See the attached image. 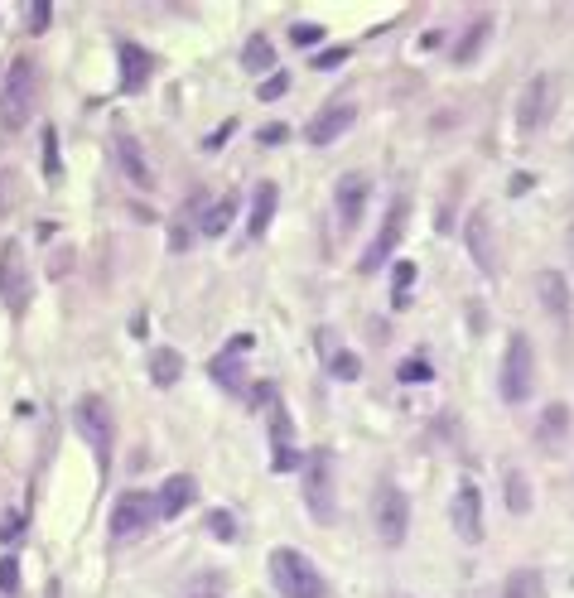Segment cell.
Returning a JSON list of instances; mask_svg holds the SVG:
<instances>
[{
	"label": "cell",
	"instance_id": "7a4b0ae2",
	"mask_svg": "<svg viewBox=\"0 0 574 598\" xmlns=\"http://www.w3.org/2000/svg\"><path fill=\"white\" fill-rule=\"evenodd\" d=\"M536 386V353H531V338L512 333L507 338V353H502V401L521 406Z\"/></svg>",
	"mask_w": 574,
	"mask_h": 598
},
{
	"label": "cell",
	"instance_id": "7c38bea8",
	"mask_svg": "<svg viewBox=\"0 0 574 598\" xmlns=\"http://www.w3.org/2000/svg\"><path fill=\"white\" fill-rule=\"evenodd\" d=\"M449 517H454V531H459V541L478 545V541H483V492L473 488V483H459L454 502H449Z\"/></svg>",
	"mask_w": 574,
	"mask_h": 598
},
{
	"label": "cell",
	"instance_id": "ba28073f",
	"mask_svg": "<svg viewBox=\"0 0 574 598\" xmlns=\"http://www.w3.org/2000/svg\"><path fill=\"white\" fill-rule=\"evenodd\" d=\"M464 246H468V256L478 261V271L488 275V280H497V271H502V261H497V237H492L488 208L468 213V222H464Z\"/></svg>",
	"mask_w": 574,
	"mask_h": 598
},
{
	"label": "cell",
	"instance_id": "30bf717a",
	"mask_svg": "<svg viewBox=\"0 0 574 598\" xmlns=\"http://www.w3.org/2000/svg\"><path fill=\"white\" fill-rule=\"evenodd\" d=\"M73 420H78L82 439L97 449V459H107L111 449V406L102 401V396H82L78 410H73Z\"/></svg>",
	"mask_w": 574,
	"mask_h": 598
},
{
	"label": "cell",
	"instance_id": "f6af8a7d",
	"mask_svg": "<svg viewBox=\"0 0 574 598\" xmlns=\"http://www.w3.org/2000/svg\"><path fill=\"white\" fill-rule=\"evenodd\" d=\"M570 251H574V227H570Z\"/></svg>",
	"mask_w": 574,
	"mask_h": 598
},
{
	"label": "cell",
	"instance_id": "6da1fadb",
	"mask_svg": "<svg viewBox=\"0 0 574 598\" xmlns=\"http://www.w3.org/2000/svg\"><path fill=\"white\" fill-rule=\"evenodd\" d=\"M271 579L285 598H324V574L304 560L300 550H275L271 555Z\"/></svg>",
	"mask_w": 574,
	"mask_h": 598
},
{
	"label": "cell",
	"instance_id": "484cf974",
	"mask_svg": "<svg viewBox=\"0 0 574 598\" xmlns=\"http://www.w3.org/2000/svg\"><path fill=\"white\" fill-rule=\"evenodd\" d=\"M208 372H213V381H222L227 391H242V357L237 353H218L208 362Z\"/></svg>",
	"mask_w": 574,
	"mask_h": 598
},
{
	"label": "cell",
	"instance_id": "d6986e66",
	"mask_svg": "<svg viewBox=\"0 0 574 598\" xmlns=\"http://www.w3.org/2000/svg\"><path fill=\"white\" fill-rule=\"evenodd\" d=\"M536 290H541V304H546L550 319H570L574 299H570V285H565V275H560V271H541Z\"/></svg>",
	"mask_w": 574,
	"mask_h": 598
},
{
	"label": "cell",
	"instance_id": "8d00e7d4",
	"mask_svg": "<svg viewBox=\"0 0 574 598\" xmlns=\"http://www.w3.org/2000/svg\"><path fill=\"white\" fill-rule=\"evenodd\" d=\"M189 242H193V227H189V218H179L174 222V232H169V251H184Z\"/></svg>",
	"mask_w": 574,
	"mask_h": 598
},
{
	"label": "cell",
	"instance_id": "836d02e7",
	"mask_svg": "<svg viewBox=\"0 0 574 598\" xmlns=\"http://www.w3.org/2000/svg\"><path fill=\"white\" fill-rule=\"evenodd\" d=\"M290 39H295L300 49H314V44L324 39V25H295V29H290Z\"/></svg>",
	"mask_w": 574,
	"mask_h": 598
},
{
	"label": "cell",
	"instance_id": "ffe728a7",
	"mask_svg": "<svg viewBox=\"0 0 574 598\" xmlns=\"http://www.w3.org/2000/svg\"><path fill=\"white\" fill-rule=\"evenodd\" d=\"M565 435H570V406L565 401H550L546 410H541V425H536V439L541 444H565Z\"/></svg>",
	"mask_w": 574,
	"mask_h": 598
},
{
	"label": "cell",
	"instance_id": "603a6c76",
	"mask_svg": "<svg viewBox=\"0 0 574 598\" xmlns=\"http://www.w3.org/2000/svg\"><path fill=\"white\" fill-rule=\"evenodd\" d=\"M184 377V357L174 348H150V386H174Z\"/></svg>",
	"mask_w": 574,
	"mask_h": 598
},
{
	"label": "cell",
	"instance_id": "60d3db41",
	"mask_svg": "<svg viewBox=\"0 0 574 598\" xmlns=\"http://www.w3.org/2000/svg\"><path fill=\"white\" fill-rule=\"evenodd\" d=\"M227 353H237V357H246V353H251V333H237V338L227 343Z\"/></svg>",
	"mask_w": 574,
	"mask_h": 598
},
{
	"label": "cell",
	"instance_id": "2e32d148",
	"mask_svg": "<svg viewBox=\"0 0 574 598\" xmlns=\"http://www.w3.org/2000/svg\"><path fill=\"white\" fill-rule=\"evenodd\" d=\"M362 208H367V174H343V184H338V222L357 227Z\"/></svg>",
	"mask_w": 574,
	"mask_h": 598
},
{
	"label": "cell",
	"instance_id": "f35d334b",
	"mask_svg": "<svg viewBox=\"0 0 574 598\" xmlns=\"http://www.w3.org/2000/svg\"><path fill=\"white\" fill-rule=\"evenodd\" d=\"M193 598H222V579L218 574H203V589H198Z\"/></svg>",
	"mask_w": 574,
	"mask_h": 598
},
{
	"label": "cell",
	"instance_id": "9c48e42d",
	"mask_svg": "<svg viewBox=\"0 0 574 598\" xmlns=\"http://www.w3.org/2000/svg\"><path fill=\"white\" fill-rule=\"evenodd\" d=\"M0 299L15 314L29 304V271H25V246L20 242H5V251H0Z\"/></svg>",
	"mask_w": 574,
	"mask_h": 598
},
{
	"label": "cell",
	"instance_id": "8992f818",
	"mask_svg": "<svg viewBox=\"0 0 574 598\" xmlns=\"http://www.w3.org/2000/svg\"><path fill=\"white\" fill-rule=\"evenodd\" d=\"M155 517H160V497H145V492H121V497L111 502V536H116V541H126V536L145 531Z\"/></svg>",
	"mask_w": 574,
	"mask_h": 598
},
{
	"label": "cell",
	"instance_id": "f1b7e54d",
	"mask_svg": "<svg viewBox=\"0 0 574 598\" xmlns=\"http://www.w3.org/2000/svg\"><path fill=\"white\" fill-rule=\"evenodd\" d=\"M507 507H512V512H531V488H526V478H521L517 468H512V473H507Z\"/></svg>",
	"mask_w": 574,
	"mask_h": 598
},
{
	"label": "cell",
	"instance_id": "83f0119b",
	"mask_svg": "<svg viewBox=\"0 0 574 598\" xmlns=\"http://www.w3.org/2000/svg\"><path fill=\"white\" fill-rule=\"evenodd\" d=\"M391 285H396V290H391V299H396V309H406L410 285H415V266H410V261H396V266H391Z\"/></svg>",
	"mask_w": 574,
	"mask_h": 598
},
{
	"label": "cell",
	"instance_id": "3957f363",
	"mask_svg": "<svg viewBox=\"0 0 574 598\" xmlns=\"http://www.w3.org/2000/svg\"><path fill=\"white\" fill-rule=\"evenodd\" d=\"M34 111V63L29 58H15L10 73H5V87H0V121L5 131H20Z\"/></svg>",
	"mask_w": 574,
	"mask_h": 598
},
{
	"label": "cell",
	"instance_id": "44dd1931",
	"mask_svg": "<svg viewBox=\"0 0 574 598\" xmlns=\"http://www.w3.org/2000/svg\"><path fill=\"white\" fill-rule=\"evenodd\" d=\"M275 203H280L275 184H261V189H256V198H251V222H246V237H266V227H271V218H275Z\"/></svg>",
	"mask_w": 574,
	"mask_h": 598
},
{
	"label": "cell",
	"instance_id": "74e56055",
	"mask_svg": "<svg viewBox=\"0 0 574 598\" xmlns=\"http://www.w3.org/2000/svg\"><path fill=\"white\" fill-rule=\"evenodd\" d=\"M300 454H295V449H290V444H280V449H275V473H290V468H300Z\"/></svg>",
	"mask_w": 574,
	"mask_h": 598
},
{
	"label": "cell",
	"instance_id": "5bb4252c",
	"mask_svg": "<svg viewBox=\"0 0 574 598\" xmlns=\"http://www.w3.org/2000/svg\"><path fill=\"white\" fill-rule=\"evenodd\" d=\"M116 58H121V92H145V82L155 73V58L145 54L140 44H131V39L116 44Z\"/></svg>",
	"mask_w": 574,
	"mask_h": 598
},
{
	"label": "cell",
	"instance_id": "d590c367",
	"mask_svg": "<svg viewBox=\"0 0 574 598\" xmlns=\"http://www.w3.org/2000/svg\"><path fill=\"white\" fill-rule=\"evenodd\" d=\"M208 526H213V536H218V541H232V536H237V521L227 517V512H213Z\"/></svg>",
	"mask_w": 574,
	"mask_h": 598
},
{
	"label": "cell",
	"instance_id": "52a82bcc",
	"mask_svg": "<svg viewBox=\"0 0 574 598\" xmlns=\"http://www.w3.org/2000/svg\"><path fill=\"white\" fill-rule=\"evenodd\" d=\"M406 218H410V203H406V198H396V203H391V213H386V222H382V232H377V237H372V246L362 251L357 271H362V275H377V271H382L386 256L396 251L401 232H406Z\"/></svg>",
	"mask_w": 574,
	"mask_h": 598
},
{
	"label": "cell",
	"instance_id": "7402d4cb",
	"mask_svg": "<svg viewBox=\"0 0 574 598\" xmlns=\"http://www.w3.org/2000/svg\"><path fill=\"white\" fill-rule=\"evenodd\" d=\"M488 34H492V20H488V15H478V20H473V25L459 34V44H454V63H473V58L483 54Z\"/></svg>",
	"mask_w": 574,
	"mask_h": 598
},
{
	"label": "cell",
	"instance_id": "8fae6325",
	"mask_svg": "<svg viewBox=\"0 0 574 598\" xmlns=\"http://www.w3.org/2000/svg\"><path fill=\"white\" fill-rule=\"evenodd\" d=\"M555 111V82L550 78H531L521 87V102H517V126L521 131H541Z\"/></svg>",
	"mask_w": 574,
	"mask_h": 598
},
{
	"label": "cell",
	"instance_id": "4fadbf2b",
	"mask_svg": "<svg viewBox=\"0 0 574 598\" xmlns=\"http://www.w3.org/2000/svg\"><path fill=\"white\" fill-rule=\"evenodd\" d=\"M353 116H357L353 102H333V107H324L309 126H304V140H309V145H333V140L353 126Z\"/></svg>",
	"mask_w": 574,
	"mask_h": 598
},
{
	"label": "cell",
	"instance_id": "f546056e",
	"mask_svg": "<svg viewBox=\"0 0 574 598\" xmlns=\"http://www.w3.org/2000/svg\"><path fill=\"white\" fill-rule=\"evenodd\" d=\"M396 377H401V381H430V377H435V367H430L425 357H406Z\"/></svg>",
	"mask_w": 574,
	"mask_h": 598
},
{
	"label": "cell",
	"instance_id": "d6a6232c",
	"mask_svg": "<svg viewBox=\"0 0 574 598\" xmlns=\"http://www.w3.org/2000/svg\"><path fill=\"white\" fill-rule=\"evenodd\" d=\"M44 174L58 179V136H54V126H44Z\"/></svg>",
	"mask_w": 574,
	"mask_h": 598
},
{
	"label": "cell",
	"instance_id": "cb8c5ba5",
	"mask_svg": "<svg viewBox=\"0 0 574 598\" xmlns=\"http://www.w3.org/2000/svg\"><path fill=\"white\" fill-rule=\"evenodd\" d=\"M232 218H237V198H232V193H222L218 203H213V208L203 213L198 232H203V237H222V232L232 227Z\"/></svg>",
	"mask_w": 574,
	"mask_h": 598
},
{
	"label": "cell",
	"instance_id": "d4e9b609",
	"mask_svg": "<svg viewBox=\"0 0 574 598\" xmlns=\"http://www.w3.org/2000/svg\"><path fill=\"white\" fill-rule=\"evenodd\" d=\"M502 598H546V579L536 570H512L502 584Z\"/></svg>",
	"mask_w": 574,
	"mask_h": 598
},
{
	"label": "cell",
	"instance_id": "ab89813d",
	"mask_svg": "<svg viewBox=\"0 0 574 598\" xmlns=\"http://www.w3.org/2000/svg\"><path fill=\"white\" fill-rule=\"evenodd\" d=\"M343 58H348V49H324V54L314 58V63H319V68H338Z\"/></svg>",
	"mask_w": 574,
	"mask_h": 598
},
{
	"label": "cell",
	"instance_id": "e575fe53",
	"mask_svg": "<svg viewBox=\"0 0 574 598\" xmlns=\"http://www.w3.org/2000/svg\"><path fill=\"white\" fill-rule=\"evenodd\" d=\"M25 20H29V29H34V34H39V29L49 25V0H29Z\"/></svg>",
	"mask_w": 574,
	"mask_h": 598
},
{
	"label": "cell",
	"instance_id": "e0dca14e",
	"mask_svg": "<svg viewBox=\"0 0 574 598\" xmlns=\"http://www.w3.org/2000/svg\"><path fill=\"white\" fill-rule=\"evenodd\" d=\"M111 150H116V164L126 169V179H131V184H140V189H150V164H145V155H140L136 136L116 131V140H111Z\"/></svg>",
	"mask_w": 574,
	"mask_h": 598
},
{
	"label": "cell",
	"instance_id": "1f68e13d",
	"mask_svg": "<svg viewBox=\"0 0 574 598\" xmlns=\"http://www.w3.org/2000/svg\"><path fill=\"white\" fill-rule=\"evenodd\" d=\"M20 589V565H15V555H5L0 560V594H15Z\"/></svg>",
	"mask_w": 574,
	"mask_h": 598
},
{
	"label": "cell",
	"instance_id": "ac0fdd59",
	"mask_svg": "<svg viewBox=\"0 0 574 598\" xmlns=\"http://www.w3.org/2000/svg\"><path fill=\"white\" fill-rule=\"evenodd\" d=\"M193 497H198V483H193L189 473H174V478H164V488H160V517H184Z\"/></svg>",
	"mask_w": 574,
	"mask_h": 598
},
{
	"label": "cell",
	"instance_id": "277c9868",
	"mask_svg": "<svg viewBox=\"0 0 574 598\" xmlns=\"http://www.w3.org/2000/svg\"><path fill=\"white\" fill-rule=\"evenodd\" d=\"M333 454L328 449H314L304 459V507L314 521H333Z\"/></svg>",
	"mask_w": 574,
	"mask_h": 598
},
{
	"label": "cell",
	"instance_id": "5b68a950",
	"mask_svg": "<svg viewBox=\"0 0 574 598\" xmlns=\"http://www.w3.org/2000/svg\"><path fill=\"white\" fill-rule=\"evenodd\" d=\"M372 517H377V536H382V545H406L410 502H406V492L396 488V483H382V488H377V507H372Z\"/></svg>",
	"mask_w": 574,
	"mask_h": 598
},
{
	"label": "cell",
	"instance_id": "7bdbcfd3",
	"mask_svg": "<svg viewBox=\"0 0 574 598\" xmlns=\"http://www.w3.org/2000/svg\"><path fill=\"white\" fill-rule=\"evenodd\" d=\"M232 131H237V121H227V126H222V131H213V136H208V145H222V140L232 136Z\"/></svg>",
	"mask_w": 574,
	"mask_h": 598
},
{
	"label": "cell",
	"instance_id": "9a60e30c",
	"mask_svg": "<svg viewBox=\"0 0 574 598\" xmlns=\"http://www.w3.org/2000/svg\"><path fill=\"white\" fill-rule=\"evenodd\" d=\"M314 338H319V357H324V367L333 377H343V381L362 377V362H357L348 348H338V333H333V328H319Z\"/></svg>",
	"mask_w": 574,
	"mask_h": 598
},
{
	"label": "cell",
	"instance_id": "ee69618b",
	"mask_svg": "<svg viewBox=\"0 0 574 598\" xmlns=\"http://www.w3.org/2000/svg\"><path fill=\"white\" fill-rule=\"evenodd\" d=\"M275 140H285V126H271V131H261V145H275Z\"/></svg>",
	"mask_w": 574,
	"mask_h": 598
},
{
	"label": "cell",
	"instance_id": "4316f807",
	"mask_svg": "<svg viewBox=\"0 0 574 598\" xmlns=\"http://www.w3.org/2000/svg\"><path fill=\"white\" fill-rule=\"evenodd\" d=\"M242 63L251 68V73H266L275 63V44L266 39V34H256V39H246V49H242Z\"/></svg>",
	"mask_w": 574,
	"mask_h": 598
},
{
	"label": "cell",
	"instance_id": "4dcf8cb0",
	"mask_svg": "<svg viewBox=\"0 0 574 598\" xmlns=\"http://www.w3.org/2000/svg\"><path fill=\"white\" fill-rule=\"evenodd\" d=\"M285 92H290V73H271V82H261V87H256V97H261V102H275V97H285Z\"/></svg>",
	"mask_w": 574,
	"mask_h": 598
},
{
	"label": "cell",
	"instance_id": "b9f144b4",
	"mask_svg": "<svg viewBox=\"0 0 574 598\" xmlns=\"http://www.w3.org/2000/svg\"><path fill=\"white\" fill-rule=\"evenodd\" d=\"M20 536V517H5L0 521V541H15Z\"/></svg>",
	"mask_w": 574,
	"mask_h": 598
}]
</instances>
